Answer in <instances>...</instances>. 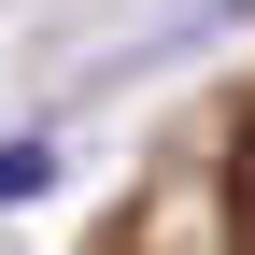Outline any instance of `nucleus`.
<instances>
[{
    "instance_id": "f257e3e1",
    "label": "nucleus",
    "mask_w": 255,
    "mask_h": 255,
    "mask_svg": "<svg viewBox=\"0 0 255 255\" xmlns=\"http://www.w3.org/2000/svg\"><path fill=\"white\" fill-rule=\"evenodd\" d=\"M43 170H57L43 142H0V199H43Z\"/></svg>"
}]
</instances>
